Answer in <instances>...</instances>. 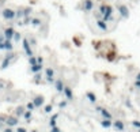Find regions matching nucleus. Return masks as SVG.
I'll list each match as a JSON object with an SVG mask.
<instances>
[{
  "instance_id": "obj_1",
  "label": "nucleus",
  "mask_w": 140,
  "mask_h": 132,
  "mask_svg": "<svg viewBox=\"0 0 140 132\" xmlns=\"http://www.w3.org/2000/svg\"><path fill=\"white\" fill-rule=\"evenodd\" d=\"M114 128L118 129V131H123V129H124V124L121 123V121H116V123H114Z\"/></svg>"
},
{
  "instance_id": "obj_2",
  "label": "nucleus",
  "mask_w": 140,
  "mask_h": 132,
  "mask_svg": "<svg viewBox=\"0 0 140 132\" xmlns=\"http://www.w3.org/2000/svg\"><path fill=\"white\" fill-rule=\"evenodd\" d=\"M7 124H8V125H11V127H14V125H16L18 124V118H8V120H7Z\"/></svg>"
},
{
  "instance_id": "obj_3",
  "label": "nucleus",
  "mask_w": 140,
  "mask_h": 132,
  "mask_svg": "<svg viewBox=\"0 0 140 132\" xmlns=\"http://www.w3.org/2000/svg\"><path fill=\"white\" fill-rule=\"evenodd\" d=\"M42 102H44V98H42V97H37V98H35V101H34V105L35 106H40V105H42Z\"/></svg>"
},
{
  "instance_id": "obj_4",
  "label": "nucleus",
  "mask_w": 140,
  "mask_h": 132,
  "mask_svg": "<svg viewBox=\"0 0 140 132\" xmlns=\"http://www.w3.org/2000/svg\"><path fill=\"white\" fill-rule=\"evenodd\" d=\"M101 112H102V115H103V117H105V118H108V120H110V118H112V115L109 113V112H106L105 109H101Z\"/></svg>"
},
{
  "instance_id": "obj_5",
  "label": "nucleus",
  "mask_w": 140,
  "mask_h": 132,
  "mask_svg": "<svg viewBox=\"0 0 140 132\" xmlns=\"http://www.w3.org/2000/svg\"><path fill=\"white\" fill-rule=\"evenodd\" d=\"M102 127H105V128H109V127H112L110 120H108V118H106L105 121H102Z\"/></svg>"
},
{
  "instance_id": "obj_6",
  "label": "nucleus",
  "mask_w": 140,
  "mask_h": 132,
  "mask_svg": "<svg viewBox=\"0 0 140 132\" xmlns=\"http://www.w3.org/2000/svg\"><path fill=\"white\" fill-rule=\"evenodd\" d=\"M87 97H88V100H90L91 102H95V95H94L93 93H88V94H87Z\"/></svg>"
},
{
  "instance_id": "obj_7",
  "label": "nucleus",
  "mask_w": 140,
  "mask_h": 132,
  "mask_svg": "<svg viewBox=\"0 0 140 132\" xmlns=\"http://www.w3.org/2000/svg\"><path fill=\"white\" fill-rule=\"evenodd\" d=\"M65 94H67L68 98H72V94H71V90H70V88H65Z\"/></svg>"
},
{
  "instance_id": "obj_8",
  "label": "nucleus",
  "mask_w": 140,
  "mask_h": 132,
  "mask_svg": "<svg viewBox=\"0 0 140 132\" xmlns=\"http://www.w3.org/2000/svg\"><path fill=\"white\" fill-rule=\"evenodd\" d=\"M25 118H26V120H30V118H31V113H30V112L25 113Z\"/></svg>"
},
{
  "instance_id": "obj_9",
  "label": "nucleus",
  "mask_w": 140,
  "mask_h": 132,
  "mask_svg": "<svg viewBox=\"0 0 140 132\" xmlns=\"http://www.w3.org/2000/svg\"><path fill=\"white\" fill-rule=\"evenodd\" d=\"M133 125L136 127V128H140V121H133Z\"/></svg>"
},
{
  "instance_id": "obj_10",
  "label": "nucleus",
  "mask_w": 140,
  "mask_h": 132,
  "mask_svg": "<svg viewBox=\"0 0 140 132\" xmlns=\"http://www.w3.org/2000/svg\"><path fill=\"white\" fill-rule=\"evenodd\" d=\"M50 132H60V129H58L57 127L55 125V127H53V128H52V131H50Z\"/></svg>"
},
{
  "instance_id": "obj_11",
  "label": "nucleus",
  "mask_w": 140,
  "mask_h": 132,
  "mask_svg": "<svg viewBox=\"0 0 140 132\" xmlns=\"http://www.w3.org/2000/svg\"><path fill=\"white\" fill-rule=\"evenodd\" d=\"M27 108H29L30 110H31V109H34V103H29V105H27Z\"/></svg>"
},
{
  "instance_id": "obj_12",
  "label": "nucleus",
  "mask_w": 140,
  "mask_h": 132,
  "mask_svg": "<svg viewBox=\"0 0 140 132\" xmlns=\"http://www.w3.org/2000/svg\"><path fill=\"white\" fill-rule=\"evenodd\" d=\"M45 110H46V112H50V110H52V106H46V108H45Z\"/></svg>"
},
{
  "instance_id": "obj_13",
  "label": "nucleus",
  "mask_w": 140,
  "mask_h": 132,
  "mask_svg": "<svg viewBox=\"0 0 140 132\" xmlns=\"http://www.w3.org/2000/svg\"><path fill=\"white\" fill-rule=\"evenodd\" d=\"M18 132H26V129H25V128H19V129H18Z\"/></svg>"
},
{
  "instance_id": "obj_14",
  "label": "nucleus",
  "mask_w": 140,
  "mask_h": 132,
  "mask_svg": "<svg viewBox=\"0 0 140 132\" xmlns=\"http://www.w3.org/2000/svg\"><path fill=\"white\" fill-rule=\"evenodd\" d=\"M4 132H12V129H10V128H8V129H6Z\"/></svg>"
},
{
  "instance_id": "obj_15",
  "label": "nucleus",
  "mask_w": 140,
  "mask_h": 132,
  "mask_svg": "<svg viewBox=\"0 0 140 132\" xmlns=\"http://www.w3.org/2000/svg\"><path fill=\"white\" fill-rule=\"evenodd\" d=\"M33 132H37V131H33Z\"/></svg>"
},
{
  "instance_id": "obj_16",
  "label": "nucleus",
  "mask_w": 140,
  "mask_h": 132,
  "mask_svg": "<svg viewBox=\"0 0 140 132\" xmlns=\"http://www.w3.org/2000/svg\"><path fill=\"white\" fill-rule=\"evenodd\" d=\"M139 132H140V129H139Z\"/></svg>"
}]
</instances>
